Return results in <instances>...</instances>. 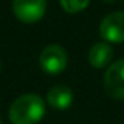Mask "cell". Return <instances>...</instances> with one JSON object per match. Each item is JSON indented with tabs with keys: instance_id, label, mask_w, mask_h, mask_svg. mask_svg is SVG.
<instances>
[{
	"instance_id": "obj_2",
	"label": "cell",
	"mask_w": 124,
	"mask_h": 124,
	"mask_svg": "<svg viewBox=\"0 0 124 124\" xmlns=\"http://www.w3.org/2000/svg\"><path fill=\"white\" fill-rule=\"evenodd\" d=\"M67 66V53L57 44L47 45L39 55V67L48 75H58Z\"/></svg>"
},
{
	"instance_id": "obj_11",
	"label": "cell",
	"mask_w": 124,
	"mask_h": 124,
	"mask_svg": "<svg viewBox=\"0 0 124 124\" xmlns=\"http://www.w3.org/2000/svg\"><path fill=\"white\" fill-rule=\"evenodd\" d=\"M0 69H2V64H0Z\"/></svg>"
},
{
	"instance_id": "obj_9",
	"label": "cell",
	"mask_w": 124,
	"mask_h": 124,
	"mask_svg": "<svg viewBox=\"0 0 124 124\" xmlns=\"http://www.w3.org/2000/svg\"><path fill=\"white\" fill-rule=\"evenodd\" d=\"M105 2H115V0H105Z\"/></svg>"
},
{
	"instance_id": "obj_10",
	"label": "cell",
	"mask_w": 124,
	"mask_h": 124,
	"mask_svg": "<svg viewBox=\"0 0 124 124\" xmlns=\"http://www.w3.org/2000/svg\"><path fill=\"white\" fill-rule=\"evenodd\" d=\"M0 124H3V123H2V118H0Z\"/></svg>"
},
{
	"instance_id": "obj_7",
	"label": "cell",
	"mask_w": 124,
	"mask_h": 124,
	"mask_svg": "<svg viewBox=\"0 0 124 124\" xmlns=\"http://www.w3.org/2000/svg\"><path fill=\"white\" fill-rule=\"evenodd\" d=\"M112 55H114V51L108 42H98L89 50L88 60L93 67L101 69V67H105L107 64H109Z\"/></svg>"
},
{
	"instance_id": "obj_6",
	"label": "cell",
	"mask_w": 124,
	"mask_h": 124,
	"mask_svg": "<svg viewBox=\"0 0 124 124\" xmlns=\"http://www.w3.org/2000/svg\"><path fill=\"white\" fill-rule=\"evenodd\" d=\"M47 101L55 109H67L73 102V92L64 85H55L48 91Z\"/></svg>"
},
{
	"instance_id": "obj_8",
	"label": "cell",
	"mask_w": 124,
	"mask_h": 124,
	"mask_svg": "<svg viewBox=\"0 0 124 124\" xmlns=\"http://www.w3.org/2000/svg\"><path fill=\"white\" fill-rule=\"evenodd\" d=\"M91 0H60V5L69 13H78L88 8Z\"/></svg>"
},
{
	"instance_id": "obj_5",
	"label": "cell",
	"mask_w": 124,
	"mask_h": 124,
	"mask_svg": "<svg viewBox=\"0 0 124 124\" xmlns=\"http://www.w3.org/2000/svg\"><path fill=\"white\" fill-rule=\"evenodd\" d=\"M101 37L108 42L124 41V12H112L107 15L99 25Z\"/></svg>"
},
{
	"instance_id": "obj_1",
	"label": "cell",
	"mask_w": 124,
	"mask_h": 124,
	"mask_svg": "<svg viewBox=\"0 0 124 124\" xmlns=\"http://www.w3.org/2000/svg\"><path fill=\"white\" fill-rule=\"evenodd\" d=\"M45 114L44 99L37 93H25L13 101L9 108L12 124H37Z\"/></svg>"
},
{
	"instance_id": "obj_3",
	"label": "cell",
	"mask_w": 124,
	"mask_h": 124,
	"mask_svg": "<svg viewBox=\"0 0 124 124\" xmlns=\"http://www.w3.org/2000/svg\"><path fill=\"white\" fill-rule=\"evenodd\" d=\"M104 89L114 99H124V60L112 63L104 76Z\"/></svg>"
},
{
	"instance_id": "obj_4",
	"label": "cell",
	"mask_w": 124,
	"mask_h": 124,
	"mask_svg": "<svg viewBox=\"0 0 124 124\" xmlns=\"http://www.w3.org/2000/svg\"><path fill=\"white\" fill-rule=\"evenodd\" d=\"M47 8V0H13V12L25 23L38 22Z\"/></svg>"
}]
</instances>
